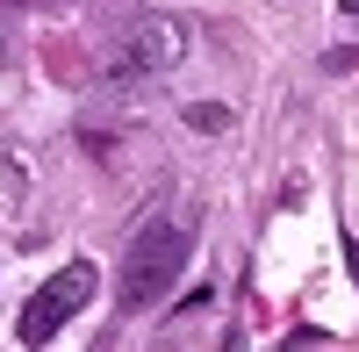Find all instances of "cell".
Segmentation results:
<instances>
[{
	"instance_id": "cell-5",
	"label": "cell",
	"mask_w": 359,
	"mask_h": 352,
	"mask_svg": "<svg viewBox=\"0 0 359 352\" xmlns=\"http://www.w3.org/2000/svg\"><path fill=\"white\" fill-rule=\"evenodd\" d=\"M338 15H352V22H359V0H338Z\"/></svg>"
},
{
	"instance_id": "cell-3",
	"label": "cell",
	"mask_w": 359,
	"mask_h": 352,
	"mask_svg": "<svg viewBox=\"0 0 359 352\" xmlns=\"http://www.w3.org/2000/svg\"><path fill=\"white\" fill-rule=\"evenodd\" d=\"M180 50H187L180 22L151 15V22H137L130 36H123V50H115V79H144V72H165V65H180Z\"/></svg>"
},
{
	"instance_id": "cell-1",
	"label": "cell",
	"mask_w": 359,
	"mask_h": 352,
	"mask_svg": "<svg viewBox=\"0 0 359 352\" xmlns=\"http://www.w3.org/2000/svg\"><path fill=\"white\" fill-rule=\"evenodd\" d=\"M187 252H194V223H187V216H158V223H144V230H137V245L123 252L115 302H123L130 316H137V309H151V302H165V287L180 280Z\"/></svg>"
},
{
	"instance_id": "cell-4",
	"label": "cell",
	"mask_w": 359,
	"mask_h": 352,
	"mask_svg": "<svg viewBox=\"0 0 359 352\" xmlns=\"http://www.w3.org/2000/svg\"><path fill=\"white\" fill-rule=\"evenodd\" d=\"M187 123H194V130H230V108H208V101H201V108H187Z\"/></svg>"
},
{
	"instance_id": "cell-2",
	"label": "cell",
	"mask_w": 359,
	"mask_h": 352,
	"mask_svg": "<svg viewBox=\"0 0 359 352\" xmlns=\"http://www.w3.org/2000/svg\"><path fill=\"white\" fill-rule=\"evenodd\" d=\"M94 302V259H72V266H57L36 295L22 302V324H15V338L22 345H50L57 331L72 324V316Z\"/></svg>"
}]
</instances>
